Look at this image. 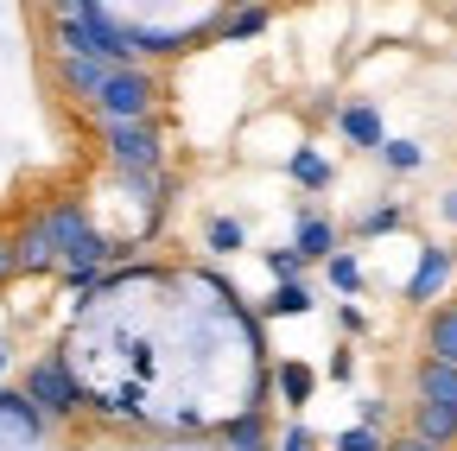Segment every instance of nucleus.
Returning a JSON list of instances; mask_svg holds the SVG:
<instances>
[{"label": "nucleus", "instance_id": "1", "mask_svg": "<svg viewBox=\"0 0 457 451\" xmlns=\"http://www.w3.org/2000/svg\"><path fill=\"white\" fill-rule=\"evenodd\" d=\"M51 45H57V58H83V64H108V71H134L140 64V51L121 32L114 7H96V0L51 7Z\"/></svg>", "mask_w": 457, "mask_h": 451}, {"label": "nucleus", "instance_id": "2", "mask_svg": "<svg viewBox=\"0 0 457 451\" xmlns=\"http://www.w3.org/2000/svg\"><path fill=\"white\" fill-rule=\"evenodd\" d=\"M96 140H102L108 165L121 179H153L171 165V146H165L159 121H96Z\"/></svg>", "mask_w": 457, "mask_h": 451}, {"label": "nucleus", "instance_id": "3", "mask_svg": "<svg viewBox=\"0 0 457 451\" xmlns=\"http://www.w3.org/2000/svg\"><path fill=\"white\" fill-rule=\"evenodd\" d=\"M20 394H26V401L45 413V426L57 420V426H71L77 413H83V401H89V394H83V375H77V363L71 356H38L32 369H26V381H20Z\"/></svg>", "mask_w": 457, "mask_h": 451}, {"label": "nucleus", "instance_id": "4", "mask_svg": "<svg viewBox=\"0 0 457 451\" xmlns=\"http://www.w3.org/2000/svg\"><path fill=\"white\" fill-rule=\"evenodd\" d=\"M159 77L146 71V64H134V71H108V83L96 89V102H89V115L96 121H153V108H159Z\"/></svg>", "mask_w": 457, "mask_h": 451}, {"label": "nucleus", "instance_id": "5", "mask_svg": "<svg viewBox=\"0 0 457 451\" xmlns=\"http://www.w3.org/2000/svg\"><path fill=\"white\" fill-rule=\"evenodd\" d=\"M451 280H457V248L426 242V248H420V261H413V273L400 280V299H407V305H432V299H445Z\"/></svg>", "mask_w": 457, "mask_h": 451}, {"label": "nucleus", "instance_id": "6", "mask_svg": "<svg viewBox=\"0 0 457 451\" xmlns=\"http://www.w3.org/2000/svg\"><path fill=\"white\" fill-rule=\"evenodd\" d=\"M286 248H293L305 267H312V261L324 267V261L343 248V230H337V222H330L324 210H299V216H293V242H286Z\"/></svg>", "mask_w": 457, "mask_h": 451}, {"label": "nucleus", "instance_id": "7", "mask_svg": "<svg viewBox=\"0 0 457 451\" xmlns=\"http://www.w3.org/2000/svg\"><path fill=\"white\" fill-rule=\"evenodd\" d=\"M13 261H20V273H57V242H51V230H45L38 210L20 216V230H13Z\"/></svg>", "mask_w": 457, "mask_h": 451}, {"label": "nucleus", "instance_id": "8", "mask_svg": "<svg viewBox=\"0 0 457 451\" xmlns=\"http://www.w3.org/2000/svg\"><path fill=\"white\" fill-rule=\"evenodd\" d=\"M0 432H7V438H20V445H45V413L26 401V394L20 388H0Z\"/></svg>", "mask_w": 457, "mask_h": 451}, {"label": "nucleus", "instance_id": "9", "mask_svg": "<svg viewBox=\"0 0 457 451\" xmlns=\"http://www.w3.org/2000/svg\"><path fill=\"white\" fill-rule=\"evenodd\" d=\"M337 128H343V140H350L356 153H381V140H387L375 102H343V108H337Z\"/></svg>", "mask_w": 457, "mask_h": 451}, {"label": "nucleus", "instance_id": "10", "mask_svg": "<svg viewBox=\"0 0 457 451\" xmlns=\"http://www.w3.org/2000/svg\"><path fill=\"white\" fill-rule=\"evenodd\" d=\"M420 344H426V363H445V369H457V299L426 312V330H420Z\"/></svg>", "mask_w": 457, "mask_h": 451}, {"label": "nucleus", "instance_id": "11", "mask_svg": "<svg viewBox=\"0 0 457 451\" xmlns=\"http://www.w3.org/2000/svg\"><path fill=\"white\" fill-rule=\"evenodd\" d=\"M286 179H293L299 191H312V197H318V191H330L337 165H330V159H324V153L305 140V146H293V153H286Z\"/></svg>", "mask_w": 457, "mask_h": 451}, {"label": "nucleus", "instance_id": "12", "mask_svg": "<svg viewBox=\"0 0 457 451\" xmlns=\"http://www.w3.org/2000/svg\"><path fill=\"white\" fill-rule=\"evenodd\" d=\"M216 438H222L228 451H273V432H267V413H261V407H242L236 420H222Z\"/></svg>", "mask_w": 457, "mask_h": 451}, {"label": "nucleus", "instance_id": "13", "mask_svg": "<svg viewBox=\"0 0 457 451\" xmlns=\"http://www.w3.org/2000/svg\"><path fill=\"white\" fill-rule=\"evenodd\" d=\"M407 432L426 438V445H438V451H451V445H457V413H451V407H432V401H413Z\"/></svg>", "mask_w": 457, "mask_h": 451}, {"label": "nucleus", "instance_id": "14", "mask_svg": "<svg viewBox=\"0 0 457 451\" xmlns=\"http://www.w3.org/2000/svg\"><path fill=\"white\" fill-rule=\"evenodd\" d=\"M273 388H279V407L305 413V401L318 394V369H312V363H299V356H286V363L273 369Z\"/></svg>", "mask_w": 457, "mask_h": 451}, {"label": "nucleus", "instance_id": "15", "mask_svg": "<svg viewBox=\"0 0 457 451\" xmlns=\"http://www.w3.org/2000/svg\"><path fill=\"white\" fill-rule=\"evenodd\" d=\"M413 394L420 401H432V407H451L457 413V369H445V363H413Z\"/></svg>", "mask_w": 457, "mask_h": 451}, {"label": "nucleus", "instance_id": "16", "mask_svg": "<svg viewBox=\"0 0 457 451\" xmlns=\"http://www.w3.org/2000/svg\"><path fill=\"white\" fill-rule=\"evenodd\" d=\"M108 83V64H83V58H57V89H64L71 102H96V89Z\"/></svg>", "mask_w": 457, "mask_h": 451}, {"label": "nucleus", "instance_id": "17", "mask_svg": "<svg viewBox=\"0 0 457 451\" xmlns=\"http://www.w3.org/2000/svg\"><path fill=\"white\" fill-rule=\"evenodd\" d=\"M324 287H330V293H343V299H356V293L369 287V267H362V255H356V248H337V255L324 261Z\"/></svg>", "mask_w": 457, "mask_h": 451}, {"label": "nucleus", "instance_id": "18", "mask_svg": "<svg viewBox=\"0 0 457 451\" xmlns=\"http://www.w3.org/2000/svg\"><path fill=\"white\" fill-rule=\"evenodd\" d=\"M318 305V287H312V280H293V287H273L267 299H261V324L267 318H305Z\"/></svg>", "mask_w": 457, "mask_h": 451}, {"label": "nucleus", "instance_id": "19", "mask_svg": "<svg viewBox=\"0 0 457 451\" xmlns=\"http://www.w3.org/2000/svg\"><path fill=\"white\" fill-rule=\"evenodd\" d=\"M204 248H210L216 261H222V255H242V248H248V222H242V216H210V222H204Z\"/></svg>", "mask_w": 457, "mask_h": 451}, {"label": "nucleus", "instance_id": "20", "mask_svg": "<svg viewBox=\"0 0 457 451\" xmlns=\"http://www.w3.org/2000/svg\"><path fill=\"white\" fill-rule=\"evenodd\" d=\"M394 230H407V204H369V210L356 216V236H362V242H381V236H394Z\"/></svg>", "mask_w": 457, "mask_h": 451}, {"label": "nucleus", "instance_id": "21", "mask_svg": "<svg viewBox=\"0 0 457 451\" xmlns=\"http://www.w3.org/2000/svg\"><path fill=\"white\" fill-rule=\"evenodd\" d=\"M267 26H273L267 7H222V13H216V38H254V32H267Z\"/></svg>", "mask_w": 457, "mask_h": 451}, {"label": "nucleus", "instance_id": "22", "mask_svg": "<svg viewBox=\"0 0 457 451\" xmlns=\"http://www.w3.org/2000/svg\"><path fill=\"white\" fill-rule=\"evenodd\" d=\"M375 159L387 165V172H394V179H413V172H420V165H426V146H420V140H394V134H387Z\"/></svg>", "mask_w": 457, "mask_h": 451}, {"label": "nucleus", "instance_id": "23", "mask_svg": "<svg viewBox=\"0 0 457 451\" xmlns=\"http://www.w3.org/2000/svg\"><path fill=\"white\" fill-rule=\"evenodd\" d=\"M261 267L273 273V287H293V280H305V273H312L293 248H267V255H261Z\"/></svg>", "mask_w": 457, "mask_h": 451}, {"label": "nucleus", "instance_id": "24", "mask_svg": "<svg viewBox=\"0 0 457 451\" xmlns=\"http://www.w3.org/2000/svg\"><path fill=\"white\" fill-rule=\"evenodd\" d=\"M330 451H387V438L369 432V426H343V432L330 438Z\"/></svg>", "mask_w": 457, "mask_h": 451}, {"label": "nucleus", "instance_id": "25", "mask_svg": "<svg viewBox=\"0 0 457 451\" xmlns=\"http://www.w3.org/2000/svg\"><path fill=\"white\" fill-rule=\"evenodd\" d=\"M356 426H369V432H381L387 438V420H394V401H381V394H362V401H356Z\"/></svg>", "mask_w": 457, "mask_h": 451}, {"label": "nucleus", "instance_id": "26", "mask_svg": "<svg viewBox=\"0 0 457 451\" xmlns=\"http://www.w3.org/2000/svg\"><path fill=\"white\" fill-rule=\"evenodd\" d=\"M273 451H324V445H318V432H312L305 420H293V426L273 438Z\"/></svg>", "mask_w": 457, "mask_h": 451}, {"label": "nucleus", "instance_id": "27", "mask_svg": "<svg viewBox=\"0 0 457 451\" xmlns=\"http://www.w3.org/2000/svg\"><path fill=\"white\" fill-rule=\"evenodd\" d=\"M337 330H343V337H369V312H362L356 299H343V305H337Z\"/></svg>", "mask_w": 457, "mask_h": 451}, {"label": "nucleus", "instance_id": "28", "mask_svg": "<svg viewBox=\"0 0 457 451\" xmlns=\"http://www.w3.org/2000/svg\"><path fill=\"white\" fill-rule=\"evenodd\" d=\"M324 375H330V381H356V350H337Z\"/></svg>", "mask_w": 457, "mask_h": 451}, {"label": "nucleus", "instance_id": "29", "mask_svg": "<svg viewBox=\"0 0 457 451\" xmlns=\"http://www.w3.org/2000/svg\"><path fill=\"white\" fill-rule=\"evenodd\" d=\"M7 280H20V261H13V236L0 230V287H7Z\"/></svg>", "mask_w": 457, "mask_h": 451}, {"label": "nucleus", "instance_id": "30", "mask_svg": "<svg viewBox=\"0 0 457 451\" xmlns=\"http://www.w3.org/2000/svg\"><path fill=\"white\" fill-rule=\"evenodd\" d=\"M387 451H438V445H426V438H413V432H394Z\"/></svg>", "mask_w": 457, "mask_h": 451}, {"label": "nucleus", "instance_id": "31", "mask_svg": "<svg viewBox=\"0 0 457 451\" xmlns=\"http://www.w3.org/2000/svg\"><path fill=\"white\" fill-rule=\"evenodd\" d=\"M438 216H445V222H451V230H457V185H451V191L438 197Z\"/></svg>", "mask_w": 457, "mask_h": 451}, {"label": "nucleus", "instance_id": "32", "mask_svg": "<svg viewBox=\"0 0 457 451\" xmlns=\"http://www.w3.org/2000/svg\"><path fill=\"white\" fill-rule=\"evenodd\" d=\"M7 363H13V350H7V344H0V375H7Z\"/></svg>", "mask_w": 457, "mask_h": 451}]
</instances>
